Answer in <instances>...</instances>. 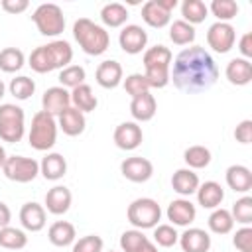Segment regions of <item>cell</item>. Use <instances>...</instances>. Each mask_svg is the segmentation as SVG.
Returning a JSON list of instances; mask_svg holds the SVG:
<instances>
[{
    "label": "cell",
    "mask_w": 252,
    "mask_h": 252,
    "mask_svg": "<svg viewBox=\"0 0 252 252\" xmlns=\"http://www.w3.org/2000/svg\"><path fill=\"white\" fill-rule=\"evenodd\" d=\"M57 120L55 116L39 110L32 118V126L28 132V142L37 152H49L57 142Z\"/></svg>",
    "instance_id": "obj_5"
},
{
    "label": "cell",
    "mask_w": 252,
    "mask_h": 252,
    "mask_svg": "<svg viewBox=\"0 0 252 252\" xmlns=\"http://www.w3.org/2000/svg\"><path fill=\"white\" fill-rule=\"evenodd\" d=\"M120 49L128 55H138L148 45V32L138 24H126L118 33Z\"/></svg>",
    "instance_id": "obj_11"
},
{
    "label": "cell",
    "mask_w": 252,
    "mask_h": 252,
    "mask_svg": "<svg viewBox=\"0 0 252 252\" xmlns=\"http://www.w3.org/2000/svg\"><path fill=\"white\" fill-rule=\"evenodd\" d=\"M71 203H73V195L65 185H55L45 193V211L51 215H65Z\"/></svg>",
    "instance_id": "obj_19"
},
{
    "label": "cell",
    "mask_w": 252,
    "mask_h": 252,
    "mask_svg": "<svg viewBox=\"0 0 252 252\" xmlns=\"http://www.w3.org/2000/svg\"><path fill=\"white\" fill-rule=\"evenodd\" d=\"M159 4H161V6H163L167 12H171V10L177 6V0H159Z\"/></svg>",
    "instance_id": "obj_51"
},
{
    "label": "cell",
    "mask_w": 252,
    "mask_h": 252,
    "mask_svg": "<svg viewBox=\"0 0 252 252\" xmlns=\"http://www.w3.org/2000/svg\"><path fill=\"white\" fill-rule=\"evenodd\" d=\"M207 224H209V230L215 232V234H228V232H232V228H234V219H232V215H230L228 209L217 207V209H213V213L209 215Z\"/></svg>",
    "instance_id": "obj_31"
},
{
    "label": "cell",
    "mask_w": 252,
    "mask_h": 252,
    "mask_svg": "<svg viewBox=\"0 0 252 252\" xmlns=\"http://www.w3.org/2000/svg\"><path fill=\"white\" fill-rule=\"evenodd\" d=\"M120 173L132 183H146L154 175V163L148 158L132 156L120 163Z\"/></svg>",
    "instance_id": "obj_12"
},
{
    "label": "cell",
    "mask_w": 252,
    "mask_h": 252,
    "mask_svg": "<svg viewBox=\"0 0 252 252\" xmlns=\"http://www.w3.org/2000/svg\"><path fill=\"white\" fill-rule=\"evenodd\" d=\"M112 138H114L116 148H120L124 152H132L142 144L144 132H142L138 122H120L114 128V136Z\"/></svg>",
    "instance_id": "obj_13"
},
{
    "label": "cell",
    "mask_w": 252,
    "mask_h": 252,
    "mask_svg": "<svg viewBox=\"0 0 252 252\" xmlns=\"http://www.w3.org/2000/svg\"><path fill=\"white\" fill-rule=\"evenodd\" d=\"M96 104H98V98H96V94L93 93V89L87 83H83V85H79V87H75L71 91V106H75L83 114L93 112L96 108Z\"/></svg>",
    "instance_id": "obj_29"
},
{
    "label": "cell",
    "mask_w": 252,
    "mask_h": 252,
    "mask_svg": "<svg viewBox=\"0 0 252 252\" xmlns=\"http://www.w3.org/2000/svg\"><path fill=\"white\" fill-rule=\"evenodd\" d=\"M179 246L183 252H209L211 250V236L207 230L191 226L179 234Z\"/></svg>",
    "instance_id": "obj_18"
},
{
    "label": "cell",
    "mask_w": 252,
    "mask_h": 252,
    "mask_svg": "<svg viewBox=\"0 0 252 252\" xmlns=\"http://www.w3.org/2000/svg\"><path fill=\"white\" fill-rule=\"evenodd\" d=\"M69 106H71V91L63 89L61 85L49 87L41 96V110L51 116H59Z\"/></svg>",
    "instance_id": "obj_14"
},
{
    "label": "cell",
    "mask_w": 252,
    "mask_h": 252,
    "mask_svg": "<svg viewBox=\"0 0 252 252\" xmlns=\"http://www.w3.org/2000/svg\"><path fill=\"white\" fill-rule=\"evenodd\" d=\"M4 93H6V85L2 83V79H0V98L4 96Z\"/></svg>",
    "instance_id": "obj_53"
},
{
    "label": "cell",
    "mask_w": 252,
    "mask_h": 252,
    "mask_svg": "<svg viewBox=\"0 0 252 252\" xmlns=\"http://www.w3.org/2000/svg\"><path fill=\"white\" fill-rule=\"evenodd\" d=\"M238 51H240L242 59H248V61L252 59V33L250 32L242 33V37L238 41Z\"/></svg>",
    "instance_id": "obj_48"
},
{
    "label": "cell",
    "mask_w": 252,
    "mask_h": 252,
    "mask_svg": "<svg viewBox=\"0 0 252 252\" xmlns=\"http://www.w3.org/2000/svg\"><path fill=\"white\" fill-rule=\"evenodd\" d=\"M2 173L10 181L30 183L39 175V161L26 156H8L2 165Z\"/></svg>",
    "instance_id": "obj_9"
},
{
    "label": "cell",
    "mask_w": 252,
    "mask_h": 252,
    "mask_svg": "<svg viewBox=\"0 0 252 252\" xmlns=\"http://www.w3.org/2000/svg\"><path fill=\"white\" fill-rule=\"evenodd\" d=\"M219 79V67L213 55L201 47L191 45L181 49L169 69V83L185 94H199L209 91Z\"/></svg>",
    "instance_id": "obj_1"
},
{
    "label": "cell",
    "mask_w": 252,
    "mask_h": 252,
    "mask_svg": "<svg viewBox=\"0 0 252 252\" xmlns=\"http://www.w3.org/2000/svg\"><path fill=\"white\" fill-rule=\"evenodd\" d=\"M148 240L150 238L144 234V230L130 228L120 234V248H122V252H138Z\"/></svg>",
    "instance_id": "obj_41"
},
{
    "label": "cell",
    "mask_w": 252,
    "mask_h": 252,
    "mask_svg": "<svg viewBox=\"0 0 252 252\" xmlns=\"http://www.w3.org/2000/svg\"><path fill=\"white\" fill-rule=\"evenodd\" d=\"M20 222L26 230L30 232H39L45 222H47V213H45V207L35 203V201H30V203H24L22 209H20Z\"/></svg>",
    "instance_id": "obj_16"
},
{
    "label": "cell",
    "mask_w": 252,
    "mask_h": 252,
    "mask_svg": "<svg viewBox=\"0 0 252 252\" xmlns=\"http://www.w3.org/2000/svg\"><path fill=\"white\" fill-rule=\"evenodd\" d=\"M104 242L98 234H87L73 242V252H102Z\"/></svg>",
    "instance_id": "obj_44"
},
{
    "label": "cell",
    "mask_w": 252,
    "mask_h": 252,
    "mask_svg": "<svg viewBox=\"0 0 252 252\" xmlns=\"http://www.w3.org/2000/svg\"><path fill=\"white\" fill-rule=\"evenodd\" d=\"M110 252H114V250H110Z\"/></svg>",
    "instance_id": "obj_54"
},
{
    "label": "cell",
    "mask_w": 252,
    "mask_h": 252,
    "mask_svg": "<svg viewBox=\"0 0 252 252\" xmlns=\"http://www.w3.org/2000/svg\"><path fill=\"white\" fill-rule=\"evenodd\" d=\"M26 65V55L18 47H4L0 51V69L4 73H18Z\"/></svg>",
    "instance_id": "obj_34"
},
{
    "label": "cell",
    "mask_w": 252,
    "mask_h": 252,
    "mask_svg": "<svg viewBox=\"0 0 252 252\" xmlns=\"http://www.w3.org/2000/svg\"><path fill=\"white\" fill-rule=\"evenodd\" d=\"M207 8L217 18V22H226V24H230V20L236 18L238 14V4L234 0H213Z\"/></svg>",
    "instance_id": "obj_38"
},
{
    "label": "cell",
    "mask_w": 252,
    "mask_h": 252,
    "mask_svg": "<svg viewBox=\"0 0 252 252\" xmlns=\"http://www.w3.org/2000/svg\"><path fill=\"white\" fill-rule=\"evenodd\" d=\"M39 173L47 181H59L67 173V159L57 152H47V156L39 161Z\"/></svg>",
    "instance_id": "obj_25"
},
{
    "label": "cell",
    "mask_w": 252,
    "mask_h": 252,
    "mask_svg": "<svg viewBox=\"0 0 252 252\" xmlns=\"http://www.w3.org/2000/svg\"><path fill=\"white\" fill-rule=\"evenodd\" d=\"M156 112H158V102L152 93H144V94L132 98V102H130V114L136 122H148L156 116Z\"/></svg>",
    "instance_id": "obj_24"
},
{
    "label": "cell",
    "mask_w": 252,
    "mask_h": 252,
    "mask_svg": "<svg viewBox=\"0 0 252 252\" xmlns=\"http://www.w3.org/2000/svg\"><path fill=\"white\" fill-rule=\"evenodd\" d=\"M100 20L106 28H124L128 20V8L120 2H110L100 8Z\"/></svg>",
    "instance_id": "obj_30"
},
{
    "label": "cell",
    "mask_w": 252,
    "mask_h": 252,
    "mask_svg": "<svg viewBox=\"0 0 252 252\" xmlns=\"http://www.w3.org/2000/svg\"><path fill=\"white\" fill-rule=\"evenodd\" d=\"M126 217H128V222L138 230L154 228L161 220V207L152 197H138L128 205Z\"/></svg>",
    "instance_id": "obj_6"
},
{
    "label": "cell",
    "mask_w": 252,
    "mask_h": 252,
    "mask_svg": "<svg viewBox=\"0 0 252 252\" xmlns=\"http://www.w3.org/2000/svg\"><path fill=\"white\" fill-rule=\"evenodd\" d=\"M57 128H61L63 134H67V136L73 138V136H79V134L85 132L87 118H85V114L81 110H77L75 106H69V108H65L57 116Z\"/></svg>",
    "instance_id": "obj_20"
},
{
    "label": "cell",
    "mask_w": 252,
    "mask_h": 252,
    "mask_svg": "<svg viewBox=\"0 0 252 252\" xmlns=\"http://www.w3.org/2000/svg\"><path fill=\"white\" fill-rule=\"evenodd\" d=\"M8 89H10V94H12L14 98H18V100H28V98L35 93V81L30 79V77H26V75H18V77H14V79L10 81Z\"/></svg>",
    "instance_id": "obj_39"
},
{
    "label": "cell",
    "mask_w": 252,
    "mask_h": 252,
    "mask_svg": "<svg viewBox=\"0 0 252 252\" xmlns=\"http://www.w3.org/2000/svg\"><path fill=\"white\" fill-rule=\"evenodd\" d=\"M224 75H226V81L230 85H236V87H244L252 81V63L248 59H242V57H234L226 63V69H224Z\"/></svg>",
    "instance_id": "obj_22"
},
{
    "label": "cell",
    "mask_w": 252,
    "mask_h": 252,
    "mask_svg": "<svg viewBox=\"0 0 252 252\" xmlns=\"http://www.w3.org/2000/svg\"><path fill=\"white\" fill-rule=\"evenodd\" d=\"M169 39L175 45H191L195 41V28L183 20H175L169 26Z\"/></svg>",
    "instance_id": "obj_36"
},
{
    "label": "cell",
    "mask_w": 252,
    "mask_h": 252,
    "mask_svg": "<svg viewBox=\"0 0 252 252\" xmlns=\"http://www.w3.org/2000/svg\"><path fill=\"white\" fill-rule=\"evenodd\" d=\"M32 22L35 24L37 32L45 37H57L59 33H63L65 30V16L63 10L53 4V2H45L39 4L33 14H32Z\"/></svg>",
    "instance_id": "obj_8"
},
{
    "label": "cell",
    "mask_w": 252,
    "mask_h": 252,
    "mask_svg": "<svg viewBox=\"0 0 252 252\" xmlns=\"http://www.w3.org/2000/svg\"><path fill=\"white\" fill-rule=\"evenodd\" d=\"M138 252H158V246H156L152 240H148V242H146Z\"/></svg>",
    "instance_id": "obj_50"
},
{
    "label": "cell",
    "mask_w": 252,
    "mask_h": 252,
    "mask_svg": "<svg viewBox=\"0 0 252 252\" xmlns=\"http://www.w3.org/2000/svg\"><path fill=\"white\" fill-rule=\"evenodd\" d=\"M0 6L8 14H22V12H26L30 8V2L28 0H2Z\"/></svg>",
    "instance_id": "obj_47"
},
{
    "label": "cell",
    "mask_w": 252,
    "mask_h": 252,
    "mask_svg": "<svg viewBox=\"0 0 252 252\" xmlns=\"http://www.w3.org/2000/svg\"><path fill=\"white\" fill-rule=\"evenodd\" d=\"M71 59H73L71 43L65 39H53L47 45L35 47L28 57V65L32 67V71L43 75L55 69H65L67 65H71Z\"/></svg>",
    "instance_id": "obj_2"
},
{
    "label": "cell",
    "mask_w": 252,
    "mask_h": 252,
    "mask_svg": "<svg viewBox=\"0 0 252 252\" xmlns=\"http://www.w3.org/2000/svg\"><path fill=\"white\" fill-rule=\"evenodd\" d=\"M232 244L240 250V252H252V226H242L234 232L232 236Z\"/></svg>",
    "instance_id": "obj_45"
},
{
    "label": "cell",
    "mask_w": 252,
    "mask_h": 252,
    "mask_svg": "<svg viewBox=\"0 0 252 252\" xmlns=\"http://www.w3.org/2000/svg\"><path fill=\"white\" fill-rule=\"evenodd\" d=\"M236 41V30L232 24L226 22H215L209 26L207 32V43L217 53H228L234 47Z\"/></svg>",
    "instance_id": "obj_10"
},
{
    "label": "cell",
    "mask_w": 252,
    "mask_h": 252,
    "mask_svg": "<svg viewBox=\"0 0 252 252\" xmlns=\"http://www.w3.org/2000/svg\"><path fill=\"white\" fill-rule=\"evenodd\" d=\"M179 240V234L173 224H158L154 226V244L161 248H171Z\"/></svg>",
    "instance_id": "obj_42"
},
{
    "label": "cell",
    "mask_w": 252,
    "mask_h": 252,
    "mask_svg": "<svg viewBox=\"0 0 252 252\" xmlns=\"http://www.w3.org/2000/svg\"><path fill=\"white\" fill-rule=\"evenodd\" d=\"M199 183H201L199 181V175L193 169H189V167H181V169H177L171 175V187L181 197H191L197 191Z\"/></svg>",
    "instance_id": "obj_26"
},
{
    "label": "cell",
    "mask_w": 252,
    "mask_h": 252,
    "mask_svg": "<svg viewBox=\"0 0 252 252\" xmlns=\"http://www.w3.org/2000/svg\"><path fill=\"white\" fill-rule=\"evenodd\" d=\"M73 37L87 55H102L110 45L108 32L89 18H79L73 24Z\"/></svg>",
    "instance_id": "obj_4"
},
{
    "label": "cell",
    "mask_w": 252,
    "mask_h": 252,
    "mask_svg": "<svg viewBox=\"0 0 252 252\" xmlns=\"http://www.w3.org/2000/svg\"><path fill=\"white\" fill-rule=\"evenodd\" d=\"M6 150H4V146H0V169H2V165H4V161H6Z\"/></svg>",
    "instance_id": "obj_52"
},
{
    "label": "cell",
    "mask_w": 252,
    "mask_h": 252,
    "mask_svg": "<svg viewBox=\"0 0 252 252\" xmlns=\"http://www.w3.org/2000/svg\"><path fill=\"white\" fill-rule=\"evenodd\" d=\"M173 55L165 45H154L144 51V77L150 83V89H163L169 85V69H171Z\"/></svg>",
    "instance_id": "obj_3"
},
{
    "label": "cell",
    "mask_w": 252,
    "mask_h": 252,
    "mask_svg": "<svg viewBox=\"0 0 252 252\" xmlns=\"http://www.w3.org/2000/svg\"><path fill=\"white\" fill-rule=\"evenodd\" d=\"M183 159H185L187 167L195 171V169L207 167V165L211 163L213 156H211V150H209V148L197 144V146H189V148L183 152Z\"/></svg>",
    "instance_id": "obj_33"
},
{
    "label": "cell",
    "mask_w": 252,
    "mask_h": 252,
    "mask_svg": "<svg viewBox=\"0 0 252 252\" xmlns=\"http://www.w3.org/2000/svg\"><path fill=\"white\" fill-rule=\"evenodd\" d=\"M122 85H124V91H126L132 98H136V96H140V94H144V93H150V83H148V79H146L142 73H132V75H128V77L122 81Z\"/></svg>",
    "instance_id": "obj_43"
},
{
    "label": "cell",
    "mask_w": 252,
    "mask_h": 252,
    "mask_svg": "<svg viewBox=\"0 0 252 252\" xmlns=\"http://www.w3.org/2000/svg\"><path fill=\"white\" fill-rule=\"evenodd\" d=\"M230 215H232L234 222H240L242 226H250V222H252V197L244 195V197L236 199L232 209H230Z\"/></svg>",
    "instance_id": "obj_40"
},
{
    "label": "cell",
    "mask_w": 252,
    "mask_h": 252,
    "mask_svg": "<svg viewBox=\"0 0 252 252\" xmlns=\"http://www.w3.org/2000/svg\"><path fill=\"white\" fill-rule=\"evenodd\" d=\"M85 79H87V71H85V67H81V65H67L65 69H61L59 71V85L63 87V89H75V87H79V85H83L85 83Z\"/></svg>",
    "instance_id": "obj_37"
},
{
    "label": "cell",
    "mask_w": 252,
    "mask_h": 252,
    "mask_svg": "<svg viewBox=\"0 0 252 252\" xmlns=\"http://www.w3.org/2000/svg\"><path fill=\"white\" fill-rule=\"evenodd\" d=\"M181 16H183V22L195 26V24L205 22V18L209 16V8L203 0H183L181 2Z\"/></svg>",
    "instance_id": "obj_32"
},
{
    "label": "cell",
    "mask_w": 252,
    "mask_h": 252,
    "mask_svg": "<svg viewBox=\"0 0 252 252\" xmlns=\"http://www.w3.org/2000/svg\"><path fill=\"white\" fill-rule=\"evenodd\" d=\"M94 79L102 89H116L124 81L122 65L114 59H106V61L98 63V67L94 71Z\"/></svg>",
    "instance_id": "obj_17"
},
{
    "label": "cell",
    "mask_w": 252,
    "mask_h": 252,
    "mask_svg": "<svg viewBox=\"0 0 252 252\" xmlns=\"http://www.w3.org/2000/svg\"><path fill=\"white\" fill-rule=\"evenodd\" d=\"M234 138H236V142H240V144H250V142H252V120H250V118L242 120V122L236 126Z\"/></svg>",
    "instance_id": "obj_46"
},
{
    "label": "cell",
    "mask_w": 252,
    "mask_h": 252,
    "mask_svg": "<svg viewBox=\"0 0 252 252\" xmlns=\"http://www.w3.org/2000/svg\"><path fill=\"white\" fill-rule=\"evenodd\" d=\"M10 220H12V211H10V207L0 201V228L8 226Z\"/></svg>",
    "instance_id": "obj_49"
},
{
    "label": "cell",
    "mask_w": 252,
    "mask_h": 252,
    "mask_svg": "<svg viewBox=\"0 0 252 252\" xmlns=\"http://www.w3.org/2000/svg\"><path fill=\"white\" fill-rule=\"evenodd\" d=\"M26 134V112L22 106L4 102L0 104V140L16 144Z\"/></svg>",
    "instance_id": "obj_7"
},
{
    "label": "cell",
    "mask_w": 252,
    "mask_h": 252,
    "mask_svg": "<svg viewBox=\"0 0 252 252\" xmlns=\"http://www.w3.org/2000/svg\"><path fill=\"white\" fill-rule=\"evenodd\" d=\"M142 20L150 26V28H165L171 20V12H167L159 0H148L142 6Z\"/></svg>",
    "instance_id": "obj_28"
},
{
    "label": "cell",
    "mask_w": 252,
    "mask_h": 252,
    "mask_svg": "<svg viewBox=\"0 0 252 252\" xmlns=\"http://www.w3.org/2000/svg\"><path fill=\"white\" fill-rule=\"evenodd\" d=\"M28 244V236L22 228H14V226H4L0 228V246L6 250H22Z\"/></svg>",
    "instance_id": "obj_35"
},
{
    "label": "cell",
    "mask_w": 252,
    "mask_h": 252,
    "mask_svg": "<svg viewBox=\"0 0 252 252\" xmlns=\"http://www.w3.org/2000/svg\"><path fill=\"white\" fill-rule=\"evenodd\" d=\"M195 195H197V203L203 209H211L213 211V209L220 207V203L224 199V189L217 181H205V183H199Z\"/></svg>",
    "instance_id": "obj_23"
},
{
    "label": "cell",
    "mask_w": 252,
    "mask_h": 252,
    "mask_svg": "<svg viewBox=\"0 0 252 252\" xmlns=\"http://www.w3.org/2000/svg\"><path fill=\"white\" fill-rule=\"evenodd\" d=\"M224 179H226V185L234 193H248L252 189V171L242 163L228 165L226 173H224Z\"/></svg>",
    "instance_id": "obj_21"
},
{
    "label": "cell",
    "mask_w": 252,
    "mask_h": 252,
    "mask_svg": "<svg viewBox=\"0 0 252 252\" xmlns=\"http://www.w3.org/2000/svg\"><path fill=\"white\" fill-rule=\"evenodd\" d=\"M165 215H167V220L173 226H189L197 217V209L189 199L181 197V199H173L167 205Z\"/></svg>",
    "instance_id": "obj_15"
},
{
    "label": "cell",
    "mask_w": 252,
    "mask_h": 252,
    "mask_svg": "<svg viewBox=\"0 0 252 252\" xmlns=\"http://www.w3.org/2000/svg\"><path fill=\"white\" fill-rule=\"evenodd\" d=\"M47 238H49V242L53 246L65 248V246H71L75 242L77 230L69 220H55L47 230Z\"/></svg>",
    "instance_id": "obj_27"
}]
</instances>
